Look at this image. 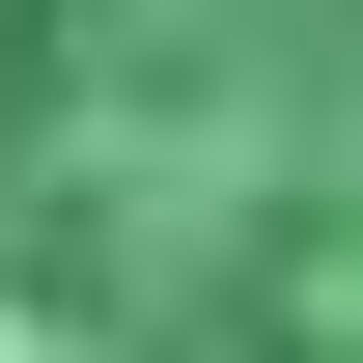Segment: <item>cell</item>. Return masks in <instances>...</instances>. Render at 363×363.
I'll return each instance as SVG.
<instances>
[{
  "instance_id": "1",
  "label": "cell",
  "mask_w": 363,
  "mask_h": 363,
  "mask_svg": "<svg viewBox=\"0 0 363 363\" xmlns=\"http://www.w3.org/2000/svg\"><path fill=\"white\" fill-rule=\"evenodd\" d=\"M0 363H363V0H0Z\"/></svg>"
}]
</instances>
